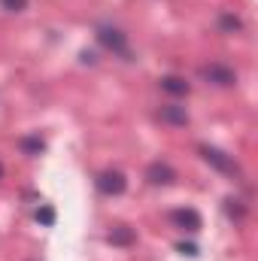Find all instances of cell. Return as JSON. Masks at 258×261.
Masks as SVG:
<instances>
[{
    "label": "cell",
    "mask_w": 258,
    "mask_h": 261,
    "mask_svg": "<svg viewBox=\"0 0 258 261\" xmlns=\"http://www.w3.org/2000/svg\"><path fill=\"white\" fill-rule=\"evenodd\" d=\"M94 37H97V43H100L107 52H113L116 58H122V61H134V52H131V46H128V34H125L119 24L104 21V24L94 28Z\"/></svg>",
    "instance_id": "1"
},
{
    "label": "cell",
    "mask_w": 258,
    "mask_h": 261,
    "mask_svg": "<svg viewBox=\"0 0 258 261\" xmlns=\"http://www.w3.org/2000/svg\"><path fill=\"white\" fill-rule=\"evenodd\" d=\"M197 76H200L207 85H213V88H234V85H237V70L228 67V64H222V61L203 64L197 70Z\"/></svg>",
    "instance_id": "2"
},
{
    "label": "cell",
    "mask_w": 258,
    "mask_h": 261,
    "mask_svg": "<svg viewBox=\"0 0 258 261\" xmlns=\"http://www.w3.org/2000/svg\"><path fill=\"white\" fill-rule=\"evenodd\" d=\"M197 155H200L213 170H219V173H225V176H240V167H237V161H234L228 152H222V149H216V146L200 143V146H197Z\"/></svg>",
    "instance_id": "3"
},
{
    "label": "cell",
    "mask_w": 258,
    "mask_h": 261,
    "mask_svg": "<svg viewBox=\"0 0 258 261\" xmlns=\"http://www.w3.org/2000/svg\"><path fill=\"white\" fill-rule=\"evenodd\" d=\"M94 189H97L104 197H119V195L128 192V176H125L122 170H116V167L100 170V173L94 176Z\"/></svg>",
    "instance_id": "4"
},
{
    "label": "cell",
    "mask_w": 258,
    "mask_h": 261,
    "mask_svg": "<svg viewBox=\"0 0 258 261\" xmlns=\"http://www.w3.org/2000/svg\"><path fill=\"white\" fill-rule=\"evenodd\" d=\"M170 225L179 228L183 234H197L203 228V219H200V213L192 210V206H179V210L170 213Z\"/></svg>",
    "instance_id": "5"
},
{
    "label": "cell",
    "mask_w": 258,
    "mask_h": 261,
    "mask_svg": "<svg viewBox=\"0 0 258 261\" xmlns=\"http://www.w3.org/2000/svg\"><path fill=\"white\" fill-rule=\"evenodd\" d=\"M146 182L155 186V189H167V186L176 182V170H173L167 161H152V164L146 167Z\"/></svg>",
    "instance_id": "6"
},
{
    "label": "cell",
    "mask_w": 258,
    "mask_h": 261,
    "mask_svg": "<svg viewBox=\"0 0 258 261\" xmlns=\"http://www.w3.org/2000/svg\"><path fill=\"white\" fill-rule=\"evenodd\" d=\"M158 122L161 125H167V128H186L189 122H192V116H189V110L186 107H179V103H164V107H158Z\"/></svg>",
    "instance_id": "7"
},
{
    "label": "cell",
    "mask_w": 258,
    "mask_h": 261,
    "mask_svg": "<svg viewBox=\"0 0 258 261\" xmlns=\"http://www.w3.org/2000/svg\"><path fill=\"white\" fill-rule=\"evenodd\" d=\"M158 88H161L164 94H170V97H189V91H192V82H189L186 76L167 73V76H161V79H158Z\"/></svg>",
    "instance_id": "8"
},
{
    "label": "cell",
    "mask_w": 258,
    "mask_h": 261,
    "mask_svg": "<svg viewBox=\"0 0 258 261\" xmlns=\"http://www.w3.org/2000/svg\"><path fill=\"white\" fill-rule=\"evenodd\" d=\"M107 240H110L113 246H119V249H131V246L137 243V228H131V225H116V228L107 234Z\"/></svg>",
    "instance_id": "9"
},
{
    "label": "cell",
    "mask_w": 258,
    "mask_h": 261,
    "mask_svg": "<svg viewBox=\"0 0 258 261\" xmlns=\"http://www.w3.org/2000/svg\"><path fill=\"white\" fill-rule=\"evenodd\" d=\"M18 149H21V155L37 158V155H43V152H46V140H43L40 134H24V137L18 140Z\"/></svg>",
    "instance_id": "10"
},
{
    "label": "cell",
    "mask_w": 258,
    "mask_h": 261,
    "mask_svg": "<svg viewBox=\"0 0 258 261\" xmlns=\"http://www.w3.org/2000/svg\"><path fill=\"white\" fill-rule=\"evenodd\" d=\"M216 28H219V34L234 37V34H243V18H240V15H234V12H222V15H219V21H216Z\"/></svg>",
    "instance_id": "11"
},
{
    "label": "cell",
    "mask_w": 258,
    "mask_h": 261,
    "mask_svg": "<svg viewBox=\"0 0 258 261\" xmlns=\"http://www.w3.org/2000/svg\"><path fill=\"white\" fill-rule=\"evenodd\" d=\"M37 222L46 225V228L55 225V210H52V206H40V210H37Z\"/></svg>",
    "instance_id": "12"
},
{
    "label": "cell",
    "mask_w": 258,
    "mask_h": 261,
    "mask_svg": "<svg viewBox=\"0 0 258 261\" xmlns=\"http://www.w3.org/2000/svg\"><path fill=\"white\" fill-rule=\"evenodd\" d=\"M28 3L31 0H0V9H6V12H24Z\"/></svg>",
    "instance_id": "13"
},
{
    "label": "cell",
    "mask_w": 258,
    "mask_h": 261,
    "mask_svg": "<svg viewBox=\"0 0 258 261\" xmlns=\"http://www.w3.org/2000/svg\"><path fill=\"white\" fill-rule=\"evenodd\" d=\"M176 249H179L183 255H197V246H194V243H179Z\"/></svg>",
    "instance_id": "14"
},
{
    "label": "cell",
    "mask_w": 258,
    "mask_h": 261,
    "mask_svg": "<svg viewBox=\"0 0 258 261\" xmlns=\"http://www.w3.org/2000/svg\"><path fill=\"white\" fill-rule=\"evenodd\" d=\"M0 179H3V164H0Z\"/></svg>",
    "instance_id": "15"
}]
</instances>
